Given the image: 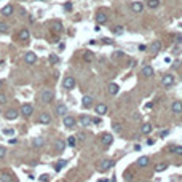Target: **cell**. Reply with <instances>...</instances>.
I'll return each instance as SVG.
<instances>
[{"label": "cell", "instance_id": "cell-40", "mask_svg": "<svg viewBox=\"0 0 182 182\" xmlns=\"http://www.w3.org/2000/svg\"><path fill=\"white\" fill-rule=\"evenodd\" d=\"M50 62H51V64H56V62H58V56H56V54H50Z\"/></svg>", "mask_w": 182, "mask_h": 182}, {"label": "cell", "instance_id": "cell-12", "mask_svg": "<svg viewBox=\"0 0 182 182\" xmlns=\"http://www.w3.org/2000/svg\"><path fill=\"white\" fill-rule=\"evenodd\" d=\"M131 10H133L134 13H142L144 11V5H142L141 2H133V3H131Z\"/></svg>", "mask_w": 182, "mask_h": 182}, {"label": "cell", "instance_id": "cell-31", "mask_svg": "<svg viewBox=\"0 0 182 182\" xmlns=\"http://www.w3.org/2000/svg\"><path fill=\"white\" fill-rule=\"evenodd\" d=\"M10 30V26L7 23H0V34H7Z\"/></svg>", "mask_w": 182, "mask_h": 182}, {"label": "cell", "instance_id": "cell-44", "mask_svg": "<svg viewBox=\"0 0 182 182\" xmlns=\"http://www.w3.org/2000/svg\"><path fill=\"white\" fill-rule=\"evenodd\" d=\"M5 154H7V150H5V147H2V146H0V160H2V158L5 157Z\"/></svg>", "mask_w": 182, "mask_h": 182}, {"label": "cell", "instance_id": "cell-32", "mask_svg": "<svg viewBox=\"0 0 182 182\" xmlns=\"http://www.w3.org/2000/svg\"><path fill=\"white\" fill-rule=\"evenodd\" d=\"M75 144H77V138H75V136L67 138V146H69V147H75Z\"/></svg>", "mask_w": 182, "mask_h": 182}, {"label": "cell", "instance_id": "cell-45", "mask_svg": "<svg viewBox=\"0 0 182 182\" xmlns=\"http://www.w3.org/2000/svg\"><path fill=\"white\" fill-rule=\"evenodd\" d=\"M174 40H176V43H182V35H181V34H177V35L174 37Z\"/></svg>", "mask_w": 182, "mask_h": 182}, {"label": "cell", "instance_id": "cell-43", "mask_svg": "<svg viewBox=\"0 0 182 182\" xmlns=\"http://www.w3.org/2000/svg\"><path fill=\"white\" fill-rule=\"evenodd\" d=\"M113 130H115V131H117V133H118V131H120L121 130V125H120V123H117V121H115V123H113Z\"/></svg>", "mask_w": 182, "mask_h": 182}, {"label": "cell", "instance_id": "cell-30", "mask_svg": "<svg viewBox=\"0 0 182 182\" xmlns=\"http://www.w3.org/2000/svg\"><path fill=\"white\" fill-rule=\"evenodd\" d=\"M160 5V0H147V7L149 8H157Z\"/></svg>", "mask_w": 182, "mask_h": 182}, {"label": "cell", "instance_id": "cell-7", "mask_svg": "<svg viewBox=\"0 0 182 182\" xmlns=\"http://www.w3.org/2000/svg\"><path fill=\"white\" fill-rule=\"evenodd\" d=\"M173 83H174V75H171V73H168V75H165V77L161 78L163 86H171Z\"/></svg>", "mask_w": 182, "mask_h": 182}, {"label": "cell", "instance_id": "cell-50", "mask_svg": "<svg viewBox=\"0 0 182 182\" xmlns=\"http://www.w3.org/2000/svg\"><path fill=\"white\" fill-rule=\"evenodd\" d=\"M112 182H117V179H115V176H112Z\"/></svg>", "mask_w": 182, "mask_h": 182}, {"label": "cell", "instance_id": "cell-54", "mask_svg": "<svg viewBox=\"0 0 182 182\" xmlns=\"http://www.w3.org/2000/svg\"><path fill=\"white\" fill-rule=\"evenodd\" d=\"M38 2H43V0H38Z\"/></svg>", "mask_w": 182, "mask_h": 182}, {"label": "cell", "instance_id": "cell-33", "mask_svg": "<svg viewBox=\"0 0 182 182\" xmlns=\"http://www.w3.org/2000/svg\"><path fill=\"white\" fill-rule=\"evenodd\" d=\"M32 146H34V147H42V146H43V139L35 138V139L32 141Z\"/></svg>", "mask_w": 182, "mask_h": 182}, {"label": "cell", "instance_id": "cell-6", "mask_svg": "<svg viewBox=\"0 0 182 182\" xmlns=\"http://www.w3.org/2000/svg\"><path fill=\"white\" fill-rule=\"evenodd\" d=\"M32 112H34L32 104H23V107H21V113H23L24 117H30Z\"/></svg>", "mask_w": 182, "mask_h": 182}, {"label": "cell", "instance_id": "cell-53", "mask_svg": "<svg viewBox=\"0 0 182 182\" xmlns=\"http://www.w3.org/2000/svg\"><path fill=\"white\" fill-rule=\"evenodd\" d=\"M59 182H66V181H59Z\"/></svg>", "mask_w": 182, "mask_h": 182}, {"label": "cell", "instance_id": "cell-51", "mask_svg": "<svg viewBox=\"0 0 182 182\" xmlns=\"http://www.w3.org/2000/svg\"><path fill=\"white\" fill-rule=\"evenodd\" d=\"M99 182H107V179H101V181H99Z\"/></svg>", "mask_w": 182, "mask_h": 182}, {"label": "cell", "instance_id": "cell-28", "mask_svg": "<svg viewBox=\"0 0 182 182\" xmlns=\"http://www.w3.org/2000/svg\"><path fill=\"white\" fill-rule=\"evenodd\" d=\"M169 150L176 155H182V146H171Z\"/></svg>", "mask_w": 182, "mask_h": 182}, {"label": "cell", "instance_id": "cell-38", "mask_svg": "<svg viewBox=\"0 0 182 182\" xmlns=\"http://www.w3.org/2000/svg\"><path fill=\"white\" fill-rule=\"evenodd\" d=\"M38 181H40V182H48L50 181V176H48V174H42L40 177H38Z\"/></svg>", "mask_w": 182, "mask_h": 182}, {"label": "cell", "instance_id": "cell-4", "mask_svg": "<svg viewBox=\"0 0 182 182\" xmlns=\"http://www.w3.org/2000/svg\"><path fill=\"white\" fill-rule=\"evenodd\" d=\"M112 142H113L112 134H109V133H104V134L101 136V144H102L104 147H109L110 144H112Z\"/></svg>", "mask_w": 182, "mask_h": 182}, {"label": "cell", "instance_id": "cell-15", "mask_svg": "<svg viewBox=\"0 0 182 182\" xmlns=\"http://www.w3.org/2000/svg\"><path fill=\"white\" fill-rule=\"evenodd\" d=\"M91 120H93V118H89L88 115H81L80 120H78V123H80L81 126H89L91 125Z\"/></svg>", "mask_w": 182, "mask_h": 182}, {"label": "cell", "instance_id": "cell-17", "mask_svg": "<svg viewBox=\"0 0 182 182\" xmlns=\"http://www.w3.org/2000/svg\"><path fill=\"white\" fill-rule=\"evenodd\" d=\"M160 50H161V42H158V40L152 42V45H150V51H152V53H158Z\"/></svg>", "mask_w": 182, "mask_h": 182}, {"label": "cell", "instance_id": "cell-47", "mask_svg": "<svg viewBox=\"0 0 182 182\" xmlns=\"http://www.w3.org/2000/svg\"><path fill=\"white\" fill-rule=\"evenodd\" d=\"M91 123H94V125H101V118H93Z\"/></svg>", "mask_w": 182, "mask_h": 182}, {"label": "cell", "instance_id": "cell-27", "mask_svg": "<svg viewBox=\"0 0 182 182\" xmlns=\"http://www.w3.org/2000/svg\"><path fill=\"white\" fill-rule=\"evenodd\" d=\"M168 163H160V165H157L155 166V171H157V173H163V171H166L168 169Z\"/></svg>", "mask_w": 182, "mask_h": 182}, {"label": "cell", "instance_id": "cell-16", "mask_svg": "<svg viewBox=\"0 0 182 182\" xmlns=\"http://www.w3.org/2000/svg\"><path fill=\"white\" fill-rule=\"evenodd\" d=\"M136 165H138L139 168H146V166L149 165V157H139Z\"/></svg>", "mask_w": 182, "mask_h": 182}, {"label": "cell", "instance_id": "cell-34", "mask_svg": "<svg viewBox=\"0 0 182 182\" xmlns=\"http://www.w3.org/2000/svg\"><path fill=\"white\" fill-rule=\"evenodd\" d=\"M64 147H66V142L64 141H58L56 142V150H58V152H62Z\"/></svg>", "mask_w": 182, "mask_h": 182}, {"label": "cell", "instance_id": "cell-3", "mask_svg": "<svg viewBox=\"0 0 182 182\" xmlns=\"http://www.w3.org/2000/svg\"><path fill=\"white\" fill-rule=\"evenodd\" d=\"M62 86H64L66 89H72L73 86H75V78H73L72 75H67V77L64 78V81H62Z\"/></svg>", "mask_w": 182, "mask_h": 182}, {"label": "cell", "instance_id": "cell-14", "mask_svg": "<svg viewBox=\"0 0 182 182\" xmlns=\"http://www.w3.org/2000/svg\"><path fill=\"white\" fill-rule=\"evenodd\" d=\"M83 61H85V62H93L94 61V53L86 50V51L83 53Z\"/></svg>", "mask_w": 182, "mask_h": 182}, {"label": "cell", "instance_id": "cell-23", "mask_svg": "<svg viewBox=\"0 0 182 182\" xmlns=\"http://www.w3.org/2000/svg\"><path fill=\"white\" fill-rule=\"evenodd\" d=\"M56 113H58V115H62V117H64L66 113H67V107H66L64 104H58V107H56Z\"/></svg>", "mask_w": 182, "mask_h": 182}, {"label": "cell", "instance_id": "cell-19", "mask_svg": "<svg viewBox=\"0 0 182 182\" xmlns=\"http://www.w3.org/2000/svg\"><path fill=\"white\" fill-rule=\"evenodd\" d=\"M38 120H40V123H43V125H50V123H51V117H50V113H42Z\"/></svg>", "mask_w": 182, "mask_h": 182}, {"label": "cell", "instance_id": "cell-9", "mask_svg": "<svg viewBox=\"0 0 182 182\" xmlns=\"http://www.w3.org/2000/svg\"><path fill=\"white\" fill-rule=\"evenodd\" d=\"M29 37H30V34H29V30H27V29H21V30H19V34H18V38H19L21 42H24V43L29 40Z\"/></svg>", "mask_w": 182, "mask_h": 182}, {"label": "cell", "instance_id": "cell-10", "mask_svg": "<svg viewBox=\"0 0 182 182\" xmlns=\"http://www.w3.org/2000/svg\"><path fill=\"white\" fill-rule=\"evenodd\" d=\"M81 105H83L85 109L91 107V105H93V97L88 96V94H86V96H83V97H81Z\"/></svg>", "mask_w": 182, "mask_h": 182}, {"label": "cell", "instance_id": "cell-46", "mask_svg": "<svg viewBox=\"0 0 182 182\" xmlns=\"http://www.w3.org/2000/svg\"><path fill=\"white\" fill-rule=\"evenodd\" d=\"M168 134H169V131H168V130H165V131H161V133H160V138H166Z\"/></svg>", "mask_w": 182, "mask_h": 182}, {"label": "cell", "instance_id": "cell-36", "mask_svg": "<svg viewBox=\"0 0 182 182\" xmlns=\"http://www.w3.org/2000/svg\"><path fill=\"white\" fill-rule=\"evenodd\" d=\"M123 56H125V53L123 51H113V54H112L113 59H120V58H123Z\"/></svg>", "mask_w": 182, "mask_h": 182}, {"label": "cell", "instance_id": "cell-48", "mask_svg": "<svg viewBox=\"0 0 182 182\" xmlns=\"http://www.w3.org/2000/svg\"><path fill=\"white\" fill-rule=\"evenodd\" d=\"M152 105H154V104H152V102H149V104H146V110H147V109H152Z\"/></svg>", "mask_w": 182, "mask_h": 182}, {"label": "cell", "instance_id": "cell-41", "mask_svg": "<svg viewBox=\"0 0 182 182\" xmlns=\"http://www.w3.org/2000/svg\"><path fill=\"white\" fill-rule=\"evenodd\" d=\"M64 10H66V11H70V10H72V3H70V2H66V3H64Z\"/></svg>", "mask_w": 182, "mask_h": 182}, {"label": "cell", "instance_id": "cell-29", "mask_svg": "<svg viewBox=\"0 0 182 182\" xmlns=\"http://www.w3.org/2000/svg\"><path fill=\"white\" fill-rule=\"evenodd\" d=\"M0 181H2V182H13V179H11V176H10V174L2 173V174H0Z\"/></svg>", "mask_w": 182, "mask_h": 182}, {"label": "cell", "instance_id": "cell-2", "mask_svg": "<svg viewBox=\"0 0 182 182\" xmlns=\"http://www.w3.org/2000/svg\"><path fill=\"white\" fill-rule=\"evenodd\" d=\"M53 97H54V93H53L51 89H45V91H42V94H40L42 102H46V104H50V102L53 101Z\"/></svg>", "mask_w": 182, "mask_h": 182}, {"label": "cell", "instance_id": "cell-5", "mask_svg": "<svg viewBox=\"0 0 182 182\" xmlns=\"http://www.w3.org/2000/svg\"><path fill=\"white\" fill-rule=\"evenodd\" d=\"M62 123H64L66 128H73V126H75V123H77V120H75L73 117H70V115H64Z\"/></svg>", "mask_w": 182, "mask_h": 182}, {"label": "cell", "instance_id": "cell-11", "mask_svg": "<svg viewBox=\"0 0 182 182\" xmlns=\"http://www.w3.org/2000/svg\"><path fill=\"white\" fill-rule=\"evenodd\" d=\"M24 61L27 62V64H34V62H37V54L35 53H26Z\"/></svg>", "mask_w": 182, "mask_h": 182}, {"label": "cell", "instance_id": "cell-20", "mask_svg": "<svg viewBox=\"0 0 182 182\" xmlns=\"http://www.w3.org/2000/svg\"><path fill=\"white\" fill-rule=\"evenodd\" d=\"M5 117H7V120H16L18 118V110H15V109L8 110V112L5 113Z\"/></svg>", "mask_w": 182, "mask_h": 182}, {"label": "cell", "instance_id": "cell-39", "mask_svg": "<svg viewBox=\"0 0 182 182\" xmlns=\"http://www.w3.org/2000/svg\"><path fill=\"white\" fill-rule=\"evenodd\" d=\"M3 134H5V136H13V134H15V130H11V128L3 130Z\"/></svg>", "mask_w": 182, "mask_h": 182}, {"label": "cell", "instance_id": "cell-18", "mask_svg": "<svg viewBox=\"0 0 182 182\" xmlns=\"http://www.w3.org/2000/svg\"><path fill=\"white\" fill-rule=\"evenodd\" d=\"M96 113H99V115H105L107 113V105L105 104H96Z\"/></svg>", "mask_w": 182, "mask_h": 182}, {"label": "cell", "instance_id": "cell-22", "mask_svg": "<svg viewBox=\"0 0 182 182\" xmlns=\"http://www.w3.org/2000/svg\"><path fill=\"white\" fill-rule=\"evenodd\" d=\"M142 75H144V77H152V75H154V69H152V66H146V67L142 69Z\"/></svg>", "mask_w": 182, "mask_h": 182}, {"label": "cell", "instance_id": "cell-52", "mask_svg": "<svg viewBox=\"0 0 182 182\" xmlns=\"http://www.w3.org/2000/svg\"><path fill=\"white\" fill-rule=\"evenodd\" d=\"M0 88H2V80H0Z\"/></svg>", "mask_w": 182, "mask_h": 182}, {"label": "cell", "instance_id": "cell-25", "mask_svg": "<svg viewBox=\"0 0 182 182\" xmlns=\"http://www.w3.org/2000/svg\"><path fill=\"white\" fill-rule=\"evenodd\" d=\"M118 85L117 83H109V93L112 94V96H115V94H118Z\"/></svg>", "mask_w": 182, "mask_h": 182}, {"label": "cell", "instance_id": "cell-42", "mask_svg": "<svg viewBox=\"0 0 182 182\" xmlns=\"http://www.w3.org/2000/svg\"><path fill=\"white\" fill-rule=\"evenodd\" d=\"M5 102H7V94L0 93V104H5Z\"/></svg>", "mask_w": 182, "mask_h": 182}, {"label": "cell", "instance_id": "cell-1", "mask_svg": "<svg viewBox=\"0 0 182 182\" xmlns=\"http://www.w3.org/2000/svg\"><path fill=\"white\" fill-rule=\"evenodd\" d=\"M113 166V160H110V158H105V160H102L101 163H99V166H97V171L99 173H104V171H107L109 168H112Z\"/></svg>", "mask_w": 182, "mask_h": 182}, {"label": "cell", "instance_id": "cell-8", "mask_svg": "<svg viewBox=\"0 0 182 182\" xmlns=\"http://www.w3.org/2000/svg\"><path fill=\"white\" fill-rule=\"evenodd\" d=\"M96 23L97 24H105L107 23V15L104 11H97L96 13Z\"/></svg>", "mask_w": 182, "mask_h": 182}, {"label": "cell", "instance_id": "cell-13", "mask_svg": "<svg viewBox=\"0 0 182 182\" xmlns=\"http://www.w3.org/2000/svg\"><path fill=\"white\" fill-rule=\"evenodd\" d=\"M171 110H173V113H181L182 112V102L181 101H174L173 105H171Z\"/></svg>", "mask_w": 182, "mask_h": 182}, {"label": "cell", "instance_id": "cell-26", "mask_svg": "<svg viewBox=\"0 0 182 182\" xmlns=\"http://www.w3.org/2000/svg\"><path fill=\"white\" fill-rule=\"evenodd\" d=\"M2 15H3V16H10V15H13V7L11 5L3 7V8H2Z\"/></svg>", "mask_w": 182, "mask_h": 182}, {"label": "cell", "instance_id": "cell-37", "mask_svg": "<svg viewBox=\"0 0 182 182\" xmlns=\"http://www.w3.org/2000/svg\"><path fill=\"white\" fill-rule=\"evenodd\" d=\"M123 30H125V29L121 27V26H115V27H113V34H117V35L123 34Z\"/></svg>", "mask_w": 182, "mask_h": 182}, {"label": "cell", "instance_id": "cell-21", "mask_svg": "<svg viewBox=\"0 0 182 182\" xmlns=\"http://www.w3.org/2000/svg\"><path fill=\"white\" fill-rule=\"evenodd\" d=\"M152 130H154V128H152L150 123H144V125L141 126V133L142 134H150V133H152Z\"/></svg>", "mask_w": 182, "mask_h": 182}, {"label": "cell", "instance_id": "cell-49", "mask_svg": "<svg viewBox=\"0 0 182 182\" xmlns=\"http://www.w3.org/2000/svg\"><path fill=\"white\" fill-rule=\"evenodd\" d=\"M139 50H141V51H146V45H139Z\"/></svg>", "mask_w": 182, "mask_h": 182}, {"label": "cell", "instance_id": "cell-35", "mask_svg": "<svg viewBox=\"0 0 182 182\" xmlns=\"http://www.w3.org/2000/svg\"><path fill=\"white\" fill-rule=\"evenodd\" d=\"M62 24H61V23H54V26H53V30H54V32H62Z\"/></svg>", "mask_w": 182, "mask_h": 182}, {"label": "cell", "instance_id": "cell-24", "mask_svg": "<svg viewBox=\"0 0 182 182\" xmlns=\"http://www.w3.org/2000/svg\"><path fill=\"white\" fill-rule=\"evenodd\" d=\"M66 165H67V161H66V160H59V161H56V163H54V171H56V173H59V171L62 169Z\"/></svg>", "mask_w": 182, "mask_h": 182}]
</instances>
